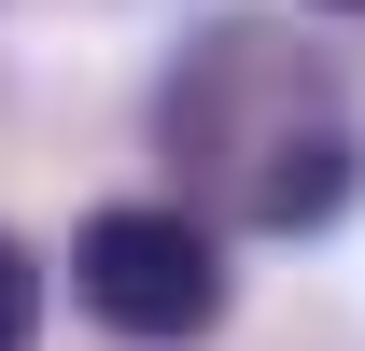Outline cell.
Wrapping results in <instances>:
<instances>
[{"mask_svg": "<svg viewBox=\"0 0 365 351\" xmlns=\"http://www.w3.org/2000/svg\"><path fill=\"white\" fill-rule=\"evenodd\" d=\"M155 155L182 169L197 225H253V239H309L365 197V113L295 29H197L155 85Z\"/></svg>", "mask_w": 365, "mask_h": 351, "instance_id": "obj_1", "label": "cell"}, {"mask_svg": "<svg viewBox=\"0 0 365 351\" xmlns=\"http://www.w3.org/2000/svg\"><path fill=\"white\" fill-rule=\"evenodd\" d=\"M71 295L113 323L127 351H182L225 323V253H211V225L155 211V197H127V211H85V239H71Z\"/></svg>", "mask_w": 365, "mask_h": 351, "instance_id": "obj_2", "label": "cell"}, {"mask_svg": "<svg viewBox=\"0 0 365 351\" xmlns=\"http://www.w3.org/2000/svg\"><path fill=\"white\" fill-rule=\"evenodd\" d=\"M43 337V267H29V239L0 225V351H29Z\"/></svg>", "mask_w": 365, "mask_h": 351, "instance_id": "obj_3", "label": "cell"}, {"mask_svg": "<svg viewBox=\"0 0 365 351\" xmlns=\"http://www.w3.org/2000/svg\"><path fill=\"white\" fill-rule=\"evenodd\" d=\"M337 14H365V0H337Z\"/></svg>", "mask_w": 365, "mask_h": 351, "instance_id": "obj_4", "label": "cell"}]
</instances>
